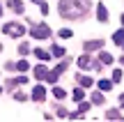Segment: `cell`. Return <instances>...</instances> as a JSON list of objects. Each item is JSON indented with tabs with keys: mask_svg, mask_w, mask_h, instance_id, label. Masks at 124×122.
<instances>
[{
	"mask_svg": "<svg viewBox=\"0 0 124 122\" xmlns=\"http://www.w3.org/2000/svg\"><path fill=\"white\" fill-rule=\"evenodd\" d=\"M0 92H2V88H0Z\"/></svg>",
	"mask_w": 124,
	"mask_h": 122,
	"instance_id": "d6a6232c",
	"label": "cell"
},
{
	"mask_svg": "<svg viewBox=\"0 0 124 122\" xmlns=\"http://www.w3.org/2000/svg\"><path fill=\"white\" fill-rule=\"evenodd\" d=\"M35 55H37L39 60H44V62H46V60H51V53H46L44 49H37V51H35Z\"/></svg>",
	"mask_w": 124,
	"mask_h": 122,
	"instance_id": "30bf717a",
	"label": "cell"
},
{
	"mask_svg": "<svg viewBox=\"0 0 124 122\" xmlns=\"http://www.w3.org/2000/svg\"><path fill=\"white\" fill-rule=\"evenodd\" d=\"M58 76H60V72H55V69H53V72H48L46 81H48V83H55V81H58Z\"/></svg>",
	"mask_w": 124,
	"mask_h": 122,
	"instance_id": "2e32d148",
	"label": "cell"
},
{
	"mask_svg": "<svg viewBox=\"0 0 124 122\" xmlns=\"http://www.w3.org/2000/svg\"><path fill=\"white\" fill-rule=\"evenodd\" d=\"M30 35L35 37V39H46V37H51V28L48 25H35L30 30Z\"/></svg>",
	"mask_w": 124,
	"mask_h": 122,
	"instance_id": "3957f363",
	"label": "cell"
},
{
	"mask_svg": "<svg viewBox=\"0 0 124 122\" xmlns=\"http://www.w3.org/2000/svg\"><path fill=\"white\" fill-rule=\"evenodd\" d=\"M113 41H115V44H124V28H122V30H117L115 35H113Z\"/></svg>",
	"mask_w": 124,
	"mask_h": 122,
	"instance_id": "8fae6325",
	"label": "cell"
},
{
	"mask_svg": "<svg viewBox=\"0 0 124 122\" xmlns=\"http://www.w3.org/2000/svg\"><path fill=\"white\" fill-rule=\"evenodd\" d=\"M53 95L58 97V99H64V97H67V92L62 90V88H53Z\"/></svg>",
	"mask_w": 124,
	"mask_h": 122,
	"instance_id": "d6986e66",
	"label": "cell"
},
{
	"mask_svg": "<svg viewBox=\"0 0 124 122\" xmlns=\"http://www.w3.org/2000/svg\"><path fill=\"white\" fill-rule=\"evenodd\" d=\"M97 18H99V21H106V18H108V12H106L103 5H99V7H97Z\"/></svg>",
	"mask_w": 124,
	"mask_h": 122,
	"instance_id": "ba28073f",
	"label": "cell"
},
{
	"mask_svg": "<svg viewBox=\"0 0 124 122\" xmlns=\"http://www.w3.org/2000/svg\"><path fill=\"white\" fill-rule=\"evenodd\" d=\"M120 62H124V58H122V60H120Z\"/></svg>",
	"mask_w": 124,
	"mask_h": 122,
	"instance_id": "1f68e13d",
	"label": "cell"
},
{
	"mask_svg": "<svg viewBox=\"0 0 124 122\" xmlns=\"http://www.w3.org/2000/svg\"><path fill=\"white\" fill-rule=\"evenodd\" d=\"M78 104H80V113H85V111L90 108V104H87V101H78Z\"/></svg>",
	"mask_w": 124,
	"mask_h": 122,
	"instance_id": "cb8c5ba5",
	"label": "cell"
},
{
	"mask_svg": "<svg viewBox=\"0 0 124 122\" xmlns=\"http://www.w3.org/2000/svg\"><path fill=\"white\" fill-rule=\"evenodd\" d=\"M64 69H67V62H58V67H55V72H60V74H62Z\"/></svg>",
	"mask_w": 124,
	"mask_h": 122,
	"instance_id": "603a6c76",
	"label": "cell"
},
{
	"mask_svg": "<svg viewBox=\"0 0 124 122\" xmlns=\"http://www.w3.org/2000/svg\"><path fill=\"white\" fill-rule=\"evenodd\" d=\"M16 69H18V72H28V69H30V65H28L25 60H21V62H16Z\"/></svg>",
	"mask_w": 124,
	"mask_h": 122,
	"instance_id": "e0dca14e",
	"label": "cell"
},
{
	"mask_svg": "<svg viewBox=\"0 0 124 122\" xmlns=\"http://www.w3.org/2000/svg\"><path fill=\"white\" fill-rule=\"evenodd\" d=\"M90 9V0H60V16L64 18H80Z\"/></svg>",
	"mask_w": 124,
	"mask_h": 122,
	"instance_id": "6da1fadb",
	"label": "cell"
},
{
	"mask_svg": "<svg viewBox=\"0 0 124 122\" xmlns=\"http://www.w3.org/2000/svg\"><path fill=\"white\" fill-rule=\"evenodd\" d=\"M120 78H122V72H120V69H115V72H113V81H120Z\"/></svg>",
	"mask_w": 124,
	"mask_h": 122,
	"instance_id": "d4e9b609",
	"label": "cell"
},
{
	"mask_svg": "<svg viewBox=\"0 0 124 122\" xmlns=\"http://www.w3.org/2000/svg\"><path fill=\"white\" fill-rule=\"evenodd\" d=\"M32 2H39V5H41V2H44V0H32Z\"/></svg>",
	"mask_w": 124,
	"mask_h": 122,
	"instance_id": "f1b7e54d",
	"label": "cell"
},
{
	"mask_svg": "<svg viewBox=\"0 0 124 122\" xmlns=\"http://www.w3.org/2000/svg\"><path fill=\"white\" fill-rule=\"evenodd\" d=\"M76 81H78V85H83V88H90V85H92V78H90V76H80V74H78Z\"/></svg>",
	"mask_w": 124,
	"mask_h": 122,
	"instance_id": "9c48e42d",
	"label": "cell"
},
{
	"mask_svg": "<svg viewBox=\"0 0 124 122\" xmlns=\"http://www.w3.org/2000/svg\"><path fill=\"white\" fill-rule=\"evenodd\" d=\"M106 118H108V120H122V115L117 113V111H108V113H106Z\"/></svg>",
	"mask_w": 124,
	"mask_h": 122,
	"instance_id": "ac0fdd59",
	"label": "cell"
},
{
	"mask_svg": "<svg viewBox=\"0 0 124 122\" xmlns=\"http://www.w3.org/2000/svg\"><path fill=\"white\" fill-rule=\"evenodd\" d=\"M2 30H5V35H9V37H21L23 32H25V25H21V23H7Z\"/></svg>",
	"mask_w": 124,
	"mask_h": 122,
	"instance_id": "7a4b0ae2",
	"label": "cell"
},
{
	"mask_svg": "<svg viewBox=\"0 0 124 122\" xmlns=\"http://www.w3.org/2000/svg\"><path fill=\"white\" fill-rule=\"evenodd\" d=\"M90 65H92V60H90L87 55H80V58H78V67H80V69H87Z\"/></svg>",
	"mask_w": 124,
	"mask_h": 122,
	"instance_id": "52a82bcc",
	"label": "cell"
},
{
	"mask_svg": "<svg viewBox=\"0 0 124 122\" xmlns=\"http://www.w3.org/2000/svg\"><path fill=\"white\" fill-rule=\"evenodd\" d=\"M74 99H76V101L85 99V92H83V85H80V88H76V90H74Z\"/></svg>",
	"mask_w": 124,
	"mask_h": 122,
	"instance_id": "4fadbf2b",
	"label": "cell"
},
{
	"mask_svg": "<svg viewBox=\"0 0 124 122\" xmlns=\"http://www.w3.org/2000/svg\"><path fill=\"white\" fill-rule=\"evenodd\" d=\"M99 88L106 92V90H110V88H113V83H110V81H99Z\"/></svg>",
	"mask_w": 124,
	"mask_h": 122,
	"instance_id": "ffe728a7",
	"label": "cell"
},
{
	"mask_svg": "<svg viewBox=\"0 0 124 122\" xmlns=\"http://www.w3.org/2000/svg\"><path fill=\"white\" fill-rule=\"evenodd\" d=\"M120 104H122V106H124V95H122V97H120Z\"/></svg>",
	"mask_w": 124,
	"mask_h": 122,
	"instance_id": "83f0119b",
	"label": "cell"
},
{
	"mask_svg": "<svg viewBox=\"0 0 124 122\" xmlns=\"http://www.w3.org/2000/svg\"><path fill=\"white\" fill-rule=\"evenodd\" d=\"M0 14H2V5H0Z\"/></svg>",
	"mask_w": 124,
	"mask_h": 122,
	"instance_id": "f546056e",
	"label": "cell"
},
{
	"mask_svg": "<svg viewBox=\"0 0 124 122\" xmlns=\"http://www.w3.org/2000/svg\"><path fill=\"white\" fill-rule=\"evenodd\" d=\"M103 101H106V99H103V95H101V92H94V95H92V104H97V106H101Z\"/></svg>",
	"mask_w": 124,
	"mask_h": 122,
	"instance_id": "7c38bea8",
	"label": "cell"
},
{
	"mask_svg": "<svg viewBox=\"0 0 124 122\" xmlns=\"http://www.w3.org/2000/svg\"><path fill=\"white\" fill-rule=\"evenodd\" d=\"M32 99L44 101V99H46V88H44V85H37L35 90H32Z\"/></svg>",
	"mask_w": 124,
	"mask_h": 122,
	"instance_id": "277c9868",
	"label": "cell"
},
{
	"mask_svg": "<svg viewBox=\"0 0 124 122\" xmlns=\"http://www.w3.org/2000/svg\"><path fill=\"white\" fill-rule=\"evenodd\" d=\"M122 25H124V16H122Z\"/></svg>",
	"mask_w": 124,
	"mask_h": 122,
	"instance_id": "4dcf8cb0",
	"label": "cell"
},
{
	"mask_svg": "<svg viewBox=\"0 0 124 122\" xmlns=\"http://www.w3.org/2000/svg\"><path fill=\"white\" fill-rule=\"evenodd\" d=\"M14 99H16V101H25V95H23V92H16V97H14Z\"/></svg>",
	"mask_w": 124,
	"mask_h": 122,
	"instance_id": "4316f807",
	"label": "cell"
},
{
	"mask_svg": "<svg viewBox=\"0 0 124 122\" xmlns=\"http://www.w3.org/2000/svg\"><path fill=\"white\" fill-rule=\"evenodd\" d=\"M99 60H101L103 65H110V62H113V55H110V53H101V55H99Z\"/></svg>",
	"mask_w": 124,
	"mask_h": 122,
	"instance_id": "9a60e30c",
	"label": "cell"
},
{
	"mask_svg": "<svg viewBox=\"0 0 124 122\" xmlns=\"http://www.w3.org/2000/svg\"><path fill=\"white\" fill-rule=\"evenodd\" d=\"M60 37H62V39H69V37H71V30H67V28H64V30H60Z\"/></svg>",
	"mask_w": 124,
	"mask_h": 122,
	"instance_id": "7402d4cb",
	"label": "cell"
},
{
	"mask_svg": "<svg viewBox=\"0 0 124 122\" xmlns=\"http://www.w3.org/2000/svg\"><path fill=\"white\" fill-rule=\"evenodd\" d=\"M35 76L39 78V81H46V76H48V69H46L44 65H39V67L35 69Z\"/></svg>",
	"mask_w": 124,
	"mask_h": 122,
	"instance_id": "5b68a950",
	"label": "cell"
},
{
	"mask_svg": "<svg viewBox=\"0 0 124 122\" xmlns=\"http://www.w3.org/2000/svg\"><path fill=\"white\" fill-rule=\"evenodd\" d=\"M53 55L55 58H62V55H64V49H62V46H53Z\"/></svg>",
	"mask_w": 124,
	"mask_h": 122,
	"instance_id": "44dd1931",
	"label": "cell"
},
{
	"mask_svg": "<svg viewBox=\"0 0 124 122\" xmlns=\"http://www.w3.org/2000/svg\"><path fill=\"white\" fill-rule=\"evenodd\" d=\"M101 44H103L101 39H92V41L85 44V51H97V49H101Z\"/></svg>",
	"mask_w": 124,
	"mask_h": 122,
	"instance_id": "8992f818",
	"label": "cell"
},
{
	"mask_svg": "<svg viewBox=\"0 0 124 122\" xmlns=\"http://www.w3.org/2000/svg\"><path fill=\"white\" fill-rule=\"evenodd\" d=\"M18 53H23V55H28V44H21V46H18Z\"/></svg>",
	"mask_w": 124,
	"mask_h": 122,
	"instance_id": "484cf974",
	"label": "cell"
},
{
	"mask_svg": "<svg viewBox=\"0 0 124 122\" xmlns=\"http://www.w3.org/2000/svg\"><path fill=\"white\" fill-rule=\"evenodd\" d=\"M12 9H14L16 14H21V12H23V5H21V0H12Z\"/></svg>",
	"mask_w": 124,
	"mask_h": 122,
	"instance_id": "5bb4252c",
	"label": "cell"
}]
</instances>
